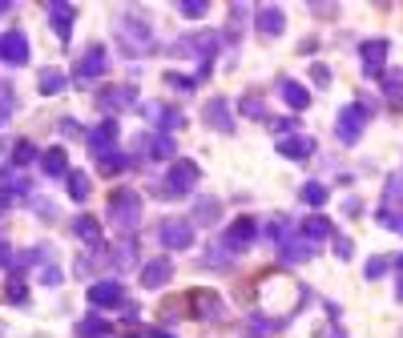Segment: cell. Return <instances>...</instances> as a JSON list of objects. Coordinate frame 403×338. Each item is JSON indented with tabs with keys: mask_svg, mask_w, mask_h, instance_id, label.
Masks as SVG:
<instances>
[{
	"mask_svg": "<svg viewBox=\"0 0 403 338\" xmlns=\"http://www.w3.org/2000/svg\"><path fill=\"white\" fill-rule=\"evenodd\" d=\"M114 37H117V49L126 52L129 61H138V57H145V52L153 49V25L138 9H121V13H117Z\"/></svg>",
	"mask_w": 403,
	"mask_h": 338,
	"instance_id": "1",
	"label": "cell"
},
{
	"mask_svg": "<svg viewBox=\"0 0 403 338\" xmlns=\"http://www.w3.org/2000/svg\"><path fill=\"white\" fill-rule=\"evenodd\" d=\"M105 213H109V222H114L126 238H133V230L141 225V193L138 189H114Z\"/></svg>",
	"mask_w": 403,
	"mask_h": 338,
	"instance_id": "2",
	"label": "cell"
},
{
	"mask_svg": "<svg viewBox=\"0 0 403 338\" xmlns=\"http://www.w3.org/2000/svg\"><path fill=\"white\" fill-rule=\"evenodd\" d=\"M198 177H202V169L189 157H177L174 165H170V174H165V181L162 186H150L153 189V198H162V201H170V198H186L189 189L198 186Z\"/></svg>",
	"mask_w": 403,
	"mask_h": 338,
	"instance_id": "3",
	"label": "cell"
},
{
	"mask_svg": "<svg viewBox=\"0 0 403 338\" xmlns=\"http://www.w3.org/2000/svg\"><path fill=\"white\" fill-rule=\"evenodd\" d=\"M371 113H375V101H355V105H343L339 117H335V137H339L343 145H355V141L363 137Z\"/></svg>",
	"mask_w": 403,
	"mask_h": 338,
	"instance_id": "4",
	"label": "cell"
},
{
	"mask_svg": "<svg viewBox=\"0 0 403 338\" xmlns=\"http://www.w3.org/2000/svg\"><path fill=\"white\" fill-rule=\"evenodd\" d=\"M133 153L145 157V162H177V141L170 137V133L150 129V133H141V137L133 141Z\"/></svg>",
	"mask_w": 403,
	"mask_h": 338,
	"instance_id": "5",
	"label": "cell"
},
{
	"mask_svg": "<svg viewBox=\"0 0 403 338\" xmlns=\"http://www.w3.org/2000/svg\"><path fill=\"white\" fill-rule=\"evenodd\" d=\"M375 222L403 234V177H387V193H383V205L375 210Z\"/></svg>",
	"mask_w": 403,
	"mask_h": 338,
	"instance_id": "6",
	"label": "cell"
},
{
	"mask_svg": "<svg viewBox=\"0 0 403 338\" xmlns=\"http://www.w3.org/2000/svg\"><path fill=\"white\" fill-rule=\"evenodd\" d=\"M138 113L150 121V125H158V133L186 129V117H182V109H170V105H162V101H138Z\"/></svg>",
	"mask_w": 403,
	"mask_h": 338,
	"instance_id": "7",
	"label": "cell"
},
{
	"mask_svg": "<svg viewBox=\"0 0 403 338\" xmlns=\"http://www.w3.org/2000/svg\"><path fill=\"white\" fill-rule=\"evenodd\" d=\"M89 306L93 310H117V306H126V286L117 278H97L89 286Z\"/></svg>",
	"mask_w": 403,
	"mask_h": 338,
	"instance_id": "8",
	"label": "cell"
},
{
	"mask_svg": "<svg viewBox=\"0 0 403 338\" xmlns=\"http://www.w3.org/2000/svg\"><path fill=\"white\" fill-rule=\"evenodd\" d=\"M158 238H162V246L170 254L189 250V246H194V222H189V218H165L162 230H158Z\"/></svg>",
	"mask_w": 403,
	"mask_h": 338,
	"instance_id": "9",
	"label": "cell"
},
{
	"mask_svg": "<svg viewBox=\"0 0 403 338\" xmlns=\"http://www.w3.org/2000/svg\"><path fill=\"white\" fill-rule=\"evenodd\" d=\"M33 198V181H28L16 165H0V205L9 201H28Z\"/></svg>",
	"mask_w": 403,
	"mask_h": 338,
	"instance_id": "10",
	"label": "cell"
},
{
	"mask_svg": "<svg viewBox=\"0 0 403 338\" xmlns=\"http://www.w3.org/2000/svg\"><path fill=\"white\" fill-rule=\"evenodd\" d=\"M45 16H49L53 37L61 40V45H69L73 25H77V9H73V4H69V0H49V4H45Z\"/></svg>",
	"mask_w": 403,
	"mask_h": 338,
	"instance_id": "11",
	"label": "cell"
},
{
	"mask_svg": "<svg viewBox=\"0 0 403 338\" xmlns=\"http://www.w3.org/2000/svg\"><path fill=\"white\" fill-rule=\"evenodd\" d=\"M117 133H121V125H117V117H105V121H97V125L85 133V141H89V153L93 157H105V153H114V145H117Z\"/></svg>",
	"mask_w": 403,
	"mask_h": 338,
	"instance_id": "12",
	"label": "cell"
},
{
	"mask_svg": "<svg viewBox=\"0 0 403 338\" xmlns=\"http://www.w3.org/2000/svg\"><path fill=\"white\" fill-rule=\"evenodd\" d=\"M0 64H9V69H21V64H28V37L21 33V28L0 33Z\"/></svg>",
	"mask_w": 403,
	"mask_h": 338,
	"instance_id": "13",
	"label": "cell"
},
{
	"mask_svg": "<svg viewBox=\"0 0 403 338\" xmlns=\"http://www.w3.org/2000/svg\"><path fill=\"white\" fill-rule=\"evenodd\" d=\"M97 109L101 113H121V109H138V89L133 85H114V89H101L97 93Z\"/></svg>",
	"mask_w": 403,
	"mask_h": 338,
	"instance_id": "14",
	"label": "cell"
},
{
	"mask_svg": "<svg viewBox=\"0 0 403 338\" xmlns=\"http://www.w3.org/2000/svg\"><path fill=\"white\" fill-rule=\"evenodd\" d=\"M105 69H109V52H105V45H89V49L81 52V61H77L73 77L77 81H97Z\"/></svg>",
	"mask_w": 403,
	"mask_h": 338,
	"instance_id": "15",
	"label": "cell"
},
{
	"mask_svg": "<svg viewBox=\"0 0 403 338\" xmlns=\"http://www.w3.org/2000/svg\"><path fill=\"white\" fill-rule=\"evenodd\" d=\"M202 121L214 129V133H234V113H230L226 97H210L202 105Z\"/></svg>",
	"mask_w": 403,
	"mask_h": 338,
	"instance_id": "16",
	"label": "cell"
},
{
	"mask_svg": "<svg viewBox=\"0 0 403 338\" xmlns=\"http://www.w3.org/2000/svg\"><path fill=\"white\" fill-rule=\"evenodd\" d=\"M254 28H258L263 37H282V33H287V13H282L278 4H258V9H254Z\"/></svg>",
	"mask_w": 403,
	"mask_h": 338,
	"instance_id": "17",
	"label": "cell"
},
{
	"mask_svg": "<svg viewBox=\"0 0 403 338\" xmlns=\"http://www.w3.org/2000/svg\"><path fill=\"white\" fill-rule=\"evenodd\" d=\"M189 306H194V314L206 318V322H222V318H226V306H222V298H218L214 290H194V294H189Z\"/></svg>",
	"mask_w": 403,
	"mask_h": 338,
	"instance_id": "18",
	"label": "cell"
},
{
	"mask_svg": "<svg viewBox=\"0 0 403 338\" xmlns=\"http://www.w3.org/2000/svg\"><path fill=\"white\" fill-rule=\"evenodd\" d=\"M359 57H363V73L367 77H383V69H387V40L383 37L363 40V45H359Z\"/></svg>",
	"mask_w": 403,
	"mask_h": 338,
	"instance_id": "19",
	"label": "cell"
},
{
	"mask_svg": "<svg viewBox=\"0 0 403 338\" xmlns=\"http://www.w3.org/2000/svg\"><path fill=\"white\" fill-rule=\"evenodd\" d=\"M315 137L311 133H290V137L278 141V157H287V162H307V157H315Z\"/></svg>",
	"mask_w": 403,
	"mask_h": 338,
	"instance_id": "20",
	"label": "cell"
},
{
	"mask_svg": "<svg viewBox=\"0 0 403 338\" xmlns=\"http://www.w3.org/2000/svg\"><path fill=\"white\" fill-rule=\"evenodd\" d=\"M170 278H174V262L170 258H150V262L141 266V286L145 290H162V286H170Z\"/></svg>",
	"mask_w": 403,
	"mask_h": 338,
	"instance_id": "21",
	"label": "cell"
},
{
	"mask_svg": "<svg viewBox=\"0 0 403 338\" xmlns=\"http://www.w3.org/2000/svg\"><path fill=\"white\" fill-rule=\"evenodd\" d=\"M254 234H258V222H254V218H238V222H230V230H226V238L222 242L238 254V250H246V246L254 242Z\"/></svg>",
	"mask_w": 403,
	"mask_h": 338,
	"instance_id": "22",
	"label": "cell"
},
{
	"mask_svg": "<svg viewBox=\"0 0 403 338\" xmlns=\"http://www.w3.org/2000/svg\"><path fill=\"white\" fill-rule=\"evenodd\" d=\"M278 97L287 101L290 109H307L311 105V89L302 85V81H294V77H282L278 81Z\"/></svg>",
	"mask_w": 403,
	"mask_h": 338,
	"instance_id": "23",
	"label": "cell"
},
{
	"mask_svg": "<svg viewBox=\"0 0 403 338\" xmlns=\"http://www.w3.org/2000/svg\"><path fill=\"white\" fill-rule=\"evenodd\" d=\"M40 174L45 177H69V153L61 145H53V150L40 153Z\"/></svg>",
	"mask_w": 403,
	"mask_h": 338,
	"instance_id": "24",
	"label": "cell"
},
{
	"mask_svg": "<svg viewBox=\"0 0 403 338\" xmlns=\"http://www.w3.org/2000/svg\"><path fill=\"white\" fill-rule=\"evenodd\" d=\"M278 258H282V262H311V258H315V242L287 238L282 246H278Z\"/></svg>",
	"mask_w": 403,
	"mask_h": 338,
	"instance_id": "25",
	"label": "cell"
},
{
	"mask_svg": "<svg viewBox=\"0 0 403 338\" xmlns=\"http://www.w3.org/2000/svg\"><path fill=\"white\" fill-rule=\"evenodd\" d=\"M73 238H77V242H85L89 250L105 246V242H101V225H97V218H89V213H81V218L73 222Z\"/></svg>",
	"mask_w": 403,
	"mask_h": 338,
	"instance_id": "26",
	"label": "cell"
},
{
	"mask_svg": "<svg viewBox=\"0 0 403 338\" xmlns=\"http://www.w3.org/2000/svg\"><path fill=\"white\" fill-rule=\"evenodd\" d=\"M109 262H114V270H133V266H138V242H133V238L114 242V250H109Z\"/></svg>",
	"mask_w": 403,
	"mask_h": 338,
	"instance_id": "27",
	"label": "cell"
},
{
	"mask_svg": "<svg viewBox=\"0 0 403 338\" xmlns=\"http://www.w3.org/2000/svg\"><path fill=\"white\" fill-rule=\"evenodd\" d=\"M109 334H114V322L101 318V314H85L77 322V338H109Z\"/></svg>",
	"mask_w": 403,
	"mask_h": 338,
	"instance_id": "28",
	"label": "cell"
},
{
	"mask_svg": "<svg viewBox=\"0 0 403 338\" xmlns=\"http://www.w3.org/2000/svg\"><path fill=\"white\" fill-rule=\"evenodd\" d=\"M218 218H222V201L218 198H198L194 201V213H189L194 225H214Z\"/></svg>",
	"mask_w": 403,
	"mask_h": 338,
	"instance_id": "29",
	"label": "cell"
},
{
	"mask_svg": "<svg viewBox=\"0 0 403 338\" xmlns=\"http://www.w3.org/2000/svg\"><path fill=\"white\" fill-rule=\"evenodd\" d=\"M327 234H331V218H323V213H311L299 225V238H307V242H323Z\"/></svg>",
	"mask_w": 403,
	"mask_h": 338,
	"instance_id": "30",
	"label": "cell"
},
{
	"mask_svg": "<svg viewBox=\"0 0 403 338\" xmlns=\"http://www.w3.org/2000/svg\"><path fill=\"white\" fill-rule=\"evenodd\" d=\"M37 85H40V93L45 97H57V93H65V85H69V77L61 73V69H40V77H37Z\"/></svg>",
	"mask_w": 403,
	"mask_h": 338,
	"instance_id": "31",
	"label": "cell"
},
{
	"mask_svg": "<svg viewBox=\"0 0 403 338\" xmlns=\"http://www.w3.org/2000/svg\"><path fill=\"white\" fill-rule=\"evenodd\" d=\"M65 181H69V198H73V201H85L89 193H93V177L81 174V169H69Z\"/></svg>",
	"mask_w": 403,
	"mask_h": 338,
	"instance_id": "32",
	"label": "cell"
},
{
	"mask_svg": "<svg viewBox=\"0 0 403 338\" xmlns=\"http://www.w3.org/2000/svg\"><path fill=\"white\" fill-rule=\"evenodd\" d=\"M246 326H250V334H275V330H282L287 326V318H270V314H250L246 318Z\"/></svg>",
	"mask_w": 403,
	"mask_h": 338,
	"instance_id": "33",
	"label": "cell"
},
{
	"mask_svg": "<svg viewBox=\"0 0 403 338\" xmlns=\"http://www.w3.org/2000/svg\"><path fill=\"white\" fill-rule=\"evenodd\" d=\"M299 198H302V205H327V186L323 181H307V186L299 189Z\"/></svg>",
	"mask_w": 403,
	"mask_h": 338,
	"instance_id": "34",
	"label": "cell"
},
{
	"mask_svg": "<svg viewBox=\"0 0 403 338\" xmlns=\"http://www.w3.org/2000/svg\"><path fill=\"white\" fill-rule=\"evenodd\" d=\"M383 93L391 97V105H403V69L383 73Z\"/></svg>",
	"mask_w": 403,
	"mask_h": 338,
	"instance_id": "35",
	"label": "cell"
},
{
	"mask_svg": "<svg viewBox=\"0 0 403 338\" xmlns=\"http://www.w3.org/2000/svg\"><path fill=\"white\" fill-rule=\"evenodd\" d=\"M266 238L278 242V246H282V242L290 238V218H287V213H275V218L266 222Z\"/></svg>",
	"mask_w": 403,
	"mask_h": 338,
	"instance_id": "36",
	"label": "cell"
},
{
	"mask_svg": "<svg viewBox=\"0 0 403 338\" xmlns=\"http://www.w3.org/2000/svg\"><path fill=\"white\" fill-rule=\"evenodd\" d=\"M238 109H242V117H258V121H270V117H266V101L258 97V93H246V97L238 101Z\"/></svg>",
	"mask_w": 403,
	"mask_h": 338,
	"instance_id": "37",
	"label": "cell"
},
{
	"mask_svg": "<svg viewBox=\"0 0 403 338\" xmlns=\"http://www.w3.org/2000/svg\"><path fill=\"white\" fill-rule=\"evenodd\" d=\"M101 174H109V177H114V174H126V169H129V165H133V162H129V157H126V153H105V157H101Z\"/></svg>",
	"mask_w": 403,
	"mask_h": 338,
	"instance_id": "38",
	"label": "cell"
},
{
	"mask_svg": "<svg viewBox=\"0 0 403 338\" xmlns=\"http://www.w3.org/2000/svg\"><path fill=\"white\" fill-rule=\"evenodd\" d=\"M33 157H40V153H37V145H33V141H25V137H21V141H16V145H13V165H16V169H21V165H28V162H33Z\"/></svg>",
	"mask_w": 403,
	"mask_h": 338,
	"instance_id": "39",
	"label": "cell"
},
{
	"mask_svg": "<svg viewBox=\"0 0 403 338\" xmlns=\"http://www.w3.org/2000/svg\"><path fill=\"white\" fill-rule=\"evenodd\" d=\"M4 298L16 302V306H21V302H28V286H25V278L16 274V270H13V278H9V290H4Z\"/></svg>",
	"mask_w": 403,
	"mask_h": 338,
	"instance_id": "40",
	"label": "cell"
},
{
	"mask_svg": "<svg viewBox=\"0 0 403 338\" xmlns=\"http://www.w3.org/2000/svg\"><path fill=\"white\" fill-rule=\"evenodd\" d=\"M13 109H16V93L4 85V81H0V125H4L9 117H13Z\"/></svg>",
	"mask_w": 403,
	"mask_h": 338,
	"instance_id": "41",
	"label": "cell"
},
{
	"mask_svg": "<svg viewBox=\"0 0 403 338\" xmlns=\"http://www.w3.org/2000/svg\"><path fill=\"white\" fill-rule=\"evenodd\" d=\"M177 13L186 16V21H198V16L210 13V4H206V0H182V4H177Z\"/></svg>",
	"mask_w": 403,
	"mask_h": 338,
	"instance_id": "42",
	"label": "cell"
},
{
	"mask_svg": "<svg viewBox=\"0 0 403 338\" xmlns=\"http://www.w3.org/2000/svg\"><path fill=\"white\" fill-rule=\"evenodd\" d=\"M40 286H61V266L57 262H40Z\"/></svg>",
	"mask_w": 403,
	"mask_h": 338,
	"instance_id": "43",
	"label": "cell"
},
{
	"mask_svg": "<svg viewBox=\"0 0 403 338\" xmlns=\"http://www.w3.org/2000/svg\"><path fill=\"white\" fill-rule=\"evenodd\" d=\"M165 85H170V89H182V93H194V89H198V81H194V77H182V73H174V69H170V73H165Z\"/></svg>",
	"mask_w": 403,
	"mask_h": 338,
	"instance_id": "44",
	"label": "cell"
},
{
	"mask_svg": "<svg viewBox=\"0 0 403 338\" xmlns=\"http://www.w3.org/2000/svg\"><path fill=\"white\" fill-rule=\"evenodd\" d=\"M266 125H270V133H278V141H282V137H290V129L299 125V121H290V117H270Z\"/></svg>",
	"mask_w": 403,
	"mask_h": 338,
	"instance_id": "45",
	"label": "cell"
},
{
	"mask_svg": "<svg viewBox=\"0 0 403 338\" xmlns=\"http://www.w3.org/2000/svg\"><path fill=\"white\" fill-rule=\"evenodd\" d=\"M387 274V258H371V262L363 266V278L371 282V278H383Z\"/></svg>",
	"mask_w": 403,
	"mask_h": 338,
	"instance_id": "46",
	"label": "cell"
},
{
	"mask_svg": "<svg viewBox=\"0 0 403 338\" xmlns=\"http://www.w3.org/2000/svg\"><path fill=\"white\" fill-rule=\"evenodd\" d=\"M351 250H355V242L347 238V234H335V254H339V262H347V258H351Z\"/></svg>",
	"mask_w": 403,
	"mask_h": 338,
	"instance_id": "47",
	"label": "cell"
},
{
	"mask_svg": "<svg viewBox=\"0 0 403 338\" xmlns=\"http://www.w3.org/2000/svg\"><path fill=\"white\" fill-rule=\"evenodd\" d=\"M57 129H61V137H81V125H77L73 117H61V121H57Z\"/></svg>",
	"mask_w": 403,
	"mask_h": 338,
	"instance_id": "48",
	"label": "cell"
},
{
	"mask_svg": "<svg viewBox=\"0 0 403 338\" xmlns=\"http://www.w3.org/2000/svg\"><path fill=\"white\" fill-rule=\"evenodd\" d=\"M33 210H37L40 218H57V205H53V201H45V198H37V201H33Z\"/></svg>",
	"mask_w": 403,
	"mask_h": 338,
	"instance_id": "49",
	"label": "cell"
},
{
	"mask_svg": "<svg viewBox=\"0 0 403 338\" xmlns=\"http://www.w3.org/2000/svg\"><path fill=\"white\" fill-rule=\"evenodd\" d=\"M311 77H315V85H327V81H331L327 64H315V69H311Z\"/></svg>",
	"mask_w": 403,
	"mask_h": 338,
	"instance_id": "50",
	"label": "cell"
},
{
	"mask_svg": "<svg viewBox=\"0 0 403 338\" xmlns=\"http://www.w3.org/2000/svg\"><path fill=\"white\" fill-rule=\"evenodd\" d=\"M16 258H13V250H9V242H0V266H13Z\"/></svg>",
	"mask_w": 403,
	"mask_h": 338,
	"instance_id": "51",
	"label": "cell"
},
{
	"mask_svg": "<svg viewBox=\"0 0 403 338\" xmlns=\"http://www.w3.org/2000/svg\"><path fill=\"white\" fill-rule=\"evenodd\" d=\"M327 338H347V334H343V326H331V330H327Z\"/></svg>",
	"mask_w": 403,
	"mask_h": 338,
	"instance_id": "52",
	"label": "cell"
},
{
	"mask_svg": "<svg viewBox=\"0 0 403 338\" xmlns=\"http://www.w3.org/2000/svg\"><path fill=\"white\" fill-rule=\"evenodd\" d=\"M13 13V4H4V0H0V16H9Z\"/></svg>",
	"mask_w": 403,
	"mask_h": 338,
	"instance_id": "53",
	"label": "cell"
},
{
	"mask_svg": "<svg viewBox=\"0 0 403 338\" xmlns=\"http://www.w3.org/2000/svg\"><path fill=\"white\" fill-rule=\"evenodd\" d=\"M395 274L403 278V254H399V258H395Z\"/></svg>",
	"mask_w": 403,
	"mask_h": 338,
	"instance_id": "54",
	"label": "cell"
},
{
	"mask_svg": "<svg viewBox=\"0 0 403 338\" xmlns=\"http://www.w3.org/2000/svg\"><path fill=\"white\" fill-rule=\"evenodd\" d=\"M150 338H174V334H170V330H153Z\"/></svg>",
	"mask_w": 403,
	"mask_h": 338,
	"instance_id": "55",
	"label": "cell"
},
{
	"mask_svg": "<svg viewBox=\"0 0 403 338\" xmlns=\"http://www.w3.org/2000/svg\"><path fill=\"white\" fill-rule=\"evenodd\" d=\"M395 298H399V302H403V278H399V286H395Z\"/></svg>",
	"mask_w": 403,
	"mask_h": 338,
	"instance_id": "56",
	"label": "cell"
}]
</instances>
